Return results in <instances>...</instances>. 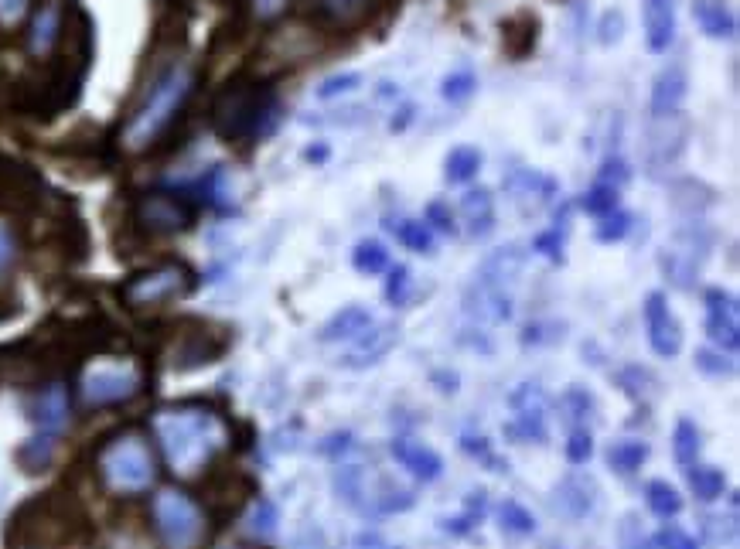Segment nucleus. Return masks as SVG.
I'll use <instances>...</instances> for the list:
<instances>
[{
	"label": "nucleus",
	"mask_w": 740,
	"mask_h": 549,
	"mask_svg": "<svg viewBox=\"0 0 740 549\" xmlns=\"http://www.w3.org/2000/svg\"><path fill=\"white\" fill-rule=\"evenodd\" d=\"M28 18V0H0V24L4 28H18Z\"/></svg>",
	"instance_id": "5fc2aeb1"
},
{
	"label": "nucleus",
	"mask_w": 740,
	"mask_h": 549,
	"mask_svg": "<svg viewBox=\"0 0 740 549\" xmlns=\"http://www.w3.org/2000/svg\"><path fill=\"white\" fill-rule=\"evenodd\" d=\"M410 290H413V273L410 266L396 263L393 270H389V280H386V301L393 307H403L410 301Z\"/></svg>",
	"instance_id": "79ce46f5"
},
{
	"label": "nucleus",
	"mask_w": 740,
	"mask_h": 549,
	"mask_svg": "<svg viewBox=\"0 0 740 549\" xmlns=\"http://www.w3.org/2000/svg\"><path fill=\"white\" fill-rule=\"evenodd\" d=\"M672 454H676V461L683 464V468L696 464V457H700V430H696L693 420L676 423V434H672Z\"/></svg>",
	"instance_id": "f704fd0d"
},
{
	"label": "nucleus",
	"mask_w": 740,
	"mask_h": 549,
	"mask_svg": "<svg viewBox=\"0 0 740 549\" xmlns=\"http://www.w3.org/2000/svg\"><path fill=\"white\" fill-rule=\"evenodd\" d=\"M642 21L648 52H669V45L676 41V7H672V0H642Z\"/></svg>",
	"instance_id": "4468645a"
},
{
	"label": "nucleus",
	"mask_w": 740,
	"mask_h": 549,
	"mask_svg": "<svg viewBox=\"0 0 740 549\" xmlns=\"http://www.w3.org/2000/svg\"><path fill=\"white\" fill-rule=\"evenodd\" d=\"M372 321H376V318H372L369 307L348 304V307H342V311H338L328 324H324L318 338H321V341H355L365 328H369Z\"/></svg>",
	"instance_id": "393cba45"
},
{
	"label": "nucleus",
	"mask_w": 740,
	"mask_h": 549,
	"mask_svg": "<svg viewBox=\"0 0 740 549\" xmlns=\"http://www.w3.org/2000/svg\"><path fill=\"white\" fill-rule=\"evenodd\" d=\"M628 164L621 161V157H611V161H604V171H601V178L597 181H604V185H614V188H621L628 181Z\"/></svg>",
	"instance_id": "4d7b16f0"
},
{
	"label": "nucleus",
	"mask_w": 740,
	"mask_h": 549,
	"mask_svg": "<svg viewBox=\"0 0 740 549\" xmlns=\"http://www.w3.org/2000/svg\"><path fill=\"white\" fill-rule=\"evenodd\" d=\"M590 454H594V437H590V430L577 427L567 440V461L570 464H587Z\"/></svg>",
	"instance_id": "a18cd8bd"
},
{
	"label": "nucleus",
	"mask_w": 740,
	"mask_h": 549,
	"mask_svg": "<svg viewBox=\"0 0 740 549\" xmlns=\"http://www.w3.org/2000/svg\"><path fill=\"white\" fill-rule=\"evenodd\" d=\"M543 389L532 386V382H526V386H519L512 393V406L515 413H519V434L529 437V440H546V410H543Z\"/></svg>",
	"instance_id": "6ab92c4d"
},
{
	"label": "nucleus",
	"mask_w": 740,
	"mask_h": 549,
	"mask_svg": "<svg viewBox=\"0 0 740 549\" xmlns=\"http://www.w3.org/2000/svg\"><path fill=\"white\" fill-rule=\"evenodd\" d=\"M594 505H597V485L590 478L573 474V478L560 481V488H556V509L570 515V519H584V515L594 512Z\"/></svg>",
	"instance_id": "4be33fe9"
},
{
	"label": "nucleus",
	"mask_w": 740,
	"mask_h": 549,
	"mask_svg": "<svg viewBox=\"0 0 740 549\" xmlns=\"http://www.w3.org/2000/svg\"><path fill=\"white\" fill-rule=\"evenodd\" d=\"M389 451H393L396 461L403 464V468L410 471L413 478H420V481H437L440 474H444V461H440V454L434 451V447L423 444V440L396 437Z\"/></svg>",
	"instance_id": "2eb2a0df"
},
{
	"label": "nucleus",
	"mask_w": 740,
	"mask_h": 549,
	"mask_svg": "<svg viewBox=\"0 0 740 549\" xmlns=\"http://www.w3.org/2000/svg\"><path fill=\"white\" fill-rule=\"evenodd\" d=\"M645 502H648V509H652V515H659V519H676V515L683 512V495H679L669 481H659V478L645 485Z\"/></svg>",
	"instance_id": "cd10ccee"
},
{
	"label": "nucleus",
	"mask_w": 740,
	"mask_h": 549,
	"mask_svg": "<svg viewBox=\"0 0 740 549\" xmlns=\"http://www.w3.org/2000/svg\"><path fill=\"white\" fill-rule=\"evenodd\" d=\"M498 515H502V529L515 532V536H529V532H536V519H532V512L526 509V505L519 502H502V509H498Z\"/></svg>",
	"instance_id": "ea45409f"
},
{
	"label": "nucleus",
	"mask_w": 740,
	"mask_h": 549,
	"mask_svg": "<svg viewBox=\"0 0 740 549\" xmlns=\"http://www.w3.org/2000/svg\"><path fill=\"white\" fill-rule=\"evenodd\" d=\"M151 430L178 478L202 474L229 447V423L202 403L161 406L151 417Z\"/></svg>",
	"instance_id": "f257e3e1"
},
{
	"label": "nucleus",
	"mask_w": 740,
	"mask_h": 549,
	"mask_svg": "<svg viewBox=\"0 0 740 549\" xmlns=\"http://www.w3.org/2000/svg\"><path fill=\"white\" fill-rule=\"evenodd\" d=\"M689 488L696 492L700 502H713V498L723 495L727 488V478H723L720 468H710V464H689Z\"/></svg>",
	"instance_id": "7c9ffc66"
},
{
	"label": "nucleus",
	"mask_w": 740,
	"mask_h": 549,
	"mask_svg": "<svg viewBox=\"0 0 740 549\" xmlns=\"http://www.w3.org/2000/svg\"><path fill=\"white\" fill-rule=\"evenodd\" d=\"M686 140H689V120L683 116V110L669 116H652V127H648V140H645L648 171L659 178L665 168H672L683 157Z\"/></svg>",
	"instance_id": "1a4fd4ad"
},
{
	"label": "nucleus",
	"mask_w": 740,
	"mask_h": 549,
	"mask_svg": "<svg viewBox=\"0 0 740 549\" xmlns=\"http://www.w3.org/2000/svg\"><path fill=\"white\" fill-rule=\"evenodd\" d=\"M58 38H62V7L58 4L38 7L28 24V52L35 58H48L52 48L58 45Z\"/></svg>",
	"instance_id": "aec40b11"
},
{
	"label": "nucleus",
	"mask_w": 740,
	"mask_h": 549,
	"mask_svg": "<svg viewBox=\"0 0 740 549\" xmlns=\"http://www.w3.org/2000/svg\"><path fill=\"white\" fill-rule=\"evenodd\" d=\"M706 301V335H710L713 345L720 352L734 355L740 345V311H737V297L727 294L720 287H710L703 294Z\"/></svg>",
	"instance_id": "9b49d317"
},
{
	"label": "nucleus",
	"mask_w": 740,
	"mask_h": 549,
	"mask_svg": "<svg viewBox=\"0 0 740 549\" xmlns=\"http://www.w3.org/2000/svg\"><path fill=\"white\" fill-rule=\"evenodd\" d=\"M645 457H648V444H642V440H618V444L608 447V464L621 474L638 471L645 464Z\"/></svg>",
	"instance_id": "473e14b6"
},
{
	"label": "nucleus",
	"mask_w": 740,
	"mask_h": 549,
	"mask_svg": "<svg viewBox=\"0 0 740 549\" xmlns=\"http://www.w3.org/2000/svg\"><path fill=\"white\" fill-rule=\"evenodd\" d=\"M410 120H413V106H403V110H399V120L389 123V130H406V123Z\"/></svg>",
	"instance_id": "052dcab7"
},
{
	"label": "nucleus",
	"mask_w": 740,
	"mask_h": 549,
	"mask_svg": "<svg viewBox=\"0 0 740 549\" xmlns=\"http://www.w3.org/2000/svg\"><path fill=\"white\" fill-rule=\"evenodd\" d=\"M287 7H290V0H249V14H253V21H260V24L284 18Z\"/></svg>",
	"instance_id": "de8ad7c7"
},
{
	"label": "nucleus",
	"mask_w": 740,
	"mask_h": 549,
	"mask_svg": "<svg viewBox=\"0 0 740 549\" xmlns=\"http://www.w3.org/2000/svg\"><path fill=\"white\" fill-rule=\"evenodd\" d=\"M689 93V79L683 65H665L652 82V116H669L683 110V99Z\"/></svg>",
	"instance_id": "dca6fc26"
},
{
	"label": "nucleus",
	"mask_w": 740,
	"mask_h": 549,
	"mask_svg": "<svg viewBox=\"0 0 740 549\" xmlns=\"http://www.w3.org/2000/svg\"><path fill=\"white\" fill-rule=\"evenodd\" d=\"M597 38H601V45H618L621 38H625V14L621 11H604L601 18V28H597Z\"/></svg>",
	"instance_id": "49530a36"
},
{
	"label": "nucleus",
	"mask_w": 740,
	"mask_h": 549,
	"mask_svg": "<svg viewBox=\"0 0 740 549\" xmlns=\"http://www.w3.org/2000/svg\"><path fill=\"white\" fill-rule=\"evenodd\" d=\"M618 191L621 188L604 185V181H594V188H590L587 195H584V209L601 219V215H608V212L618 209Z\"/></svg>",
	"instance_id": "a19ab883"
},
{
	"label": "nucleus",
	"mask_w": 740,
	"mask_h": 549,
	"mask_svg": "<svg viewBox=\"0 0 740 549\" xmlns=\"http://www.w3.org/2000/svg\"><path fill=\"white\" fill-rule=\"evenodd\" d=\"M563 406L570 410L567 413L570 420H584V417H590V410H594V399H590V393H584V389H567Z\"/></svg>",
	"instance_id": "3c124183"
},
{
	"label": "nucleus",
	"mask_w": 740,
	"mask_h": 549,
	"mask_svg": "<svg viewBox=\"0 0 740 549\" xmlns=\"http://www.w3.org/2000/svg\"><path fill=\"white\" fill-rule=\"evenodd\" d=\"M713 202H717L713 191L700 185V181H679V185L672 188V205L686 215H700L703 209H710Z\"/></svg>",
	"instance_id": "2f4dec72"
},
{
	"label": "nucleus",
	"mask_w": 740,
	"mask_h": 549,
	"mask_svg": "<svg viewBox=\"0 0 740 549\" xmlns=\"http://www.w3.org/2000/svg\"><path fill=\"white\" fill-rule=\"evenodd\" d=\"M215 130L226 140H263L280 127V99L260 82H229L215 99Z\"/></svg>",
	"instance_id": "7ed1b4c3"
},
{
	"label": "nucleus",
	"mask_w": 740,
	"mask_h": 549,
	"mask_svg": "<svg viewBox=\"0 0 740 549\" xmlns=\"http://www.w3.org/2000/svg\"><path fill=\"white\" fill-rule=\"evenodd\" d=\"M52 454H55V437L52 434H38V437H31L28 444L21 447V464L28 471H45L48 468V461H52Z\"/></svg>",
	"instance_id": "e433bc0d"
},
{
	"label": "nucleus",
	"mask_w": 740,
	"mask_h": 549,
	"mask_svg": "<svg viewBox=\"0 0 740 549\" xmlns=\"http://www.w3.org/2000/svg\"><path fill=\"white\" fill-rule=\"evenodd\" d=\"M144 389V372L130 359H93L79 376V399L86 406L127 403Z\"/></svg>",
	"instance_id": "423d86ee"
},
{
	"label": "nucleus",
	"mask_w": 740,
	"mask_h": 549,
	"mask_svg": "<svg viewBox=\"0 0 740 549\" xmlns=\"http://www.w3.org/2000/svg\"><path fill=\"white\" fill-rule=\"evenodd\" d=\"M628 232H631V215L614 209L608 215H601V222H597V229H594V239L597 243H621Z\"/></svg>",
	"instance_id": "58836bf2"
},
{
	"label": "nucleus",
	"mask_w": 740,
	"mask_h": 549,
	"mask_svg": "<svg viewBox=\"0 0 740 549\" xmlns=\"http://www.w3.org/2000/svg\"><path fill=\"white\" fill-rule=\"evenodd\" d=\"M468 314H475L478 321H488V324H502L512 318V304H509V297H505V290L485 287L475 280V287L468 290Z\"/></svg>",
	"instance_id": "b1692460"
},
{
	"label": "nucleus",
	"mask_w": 740,
	"mask_h": 549,
	"mask_svg": "<svg viewBox=\"0 0 740 549\" xmlns=\"http://www.w3.org/2000/svg\"><path fill=\"white\" fill-rule=\"evenodd\" d=\"M198 86V72L188 62H174L147 86L144 99L133 106L127 123L120 127V147L127 154L151 151L157 140L178 123L181 110L188 106L191 93Z\"/></svg>",
	"instance_id": "f03ea898"
},
{
	"label": "nucleus",
	"mask_w": 740,
	"mask_h": 549,
	"mask_svg": "<svg viewBox=\"0 0 740 549\" xmlns=\"http://www.w3.org/2000/svg\"><path fill=\"white\" fill-rule=\"evenodd\" d=\"M21 260V243H18V232H14L11 219H4L0 215V290L7 287V280H11L14 266Z\"/></svg>",
	"instance_id": "72a5a7b5"
},
{
	"label": "nucleus",
	"mask_w": 740,
	"mask_h": 549,
	"mask_svg": "<svg viewBox=\"0 0 740 549\" xmlns=\"http://www.w3.org/2000/svg\"><path fill=\"white\" fill-rule=\"evenodd\" d=\"M461 447H464V451H468L471 457H481L485 464H492V471H502V468H505V464L492 454V447H488V440H485V437H464V440H461Z\"/></svg>",
	"instance_id": "864d4df0"
},
{
	"label": "nucleus",
	"mask_w": 740,
	"mask_h": 549,
	"mask_svg": "<svg viewBox=\"0 0 740 549\" xmlns=\"http://www.w3.org/2000/svg\"><path fill=\"white\" fill-rule=\"evenodd\" d=\"M710 232L703 226H696V222H689L686 229L676 232V239H672L669 246H665V253L659 256L665 277L672 280L676 287L689 290L696 284V277H700L706 256H710Z\"/></svg>",
	"instance_id": "6e6552de"
},
{
	"label": "nucleus",
	"mask_w": 740,
	"mask_h": 549,
	"mask_svg": "<svg viewBox=\"0 0 740 549\" xmlns=\"http://www.w3.org/2000/svg\"><path fill=\"white\" fill-rule=\"evenodd\" d=\"M693 21L700 24L703 35L713 38V41H730L737 35V18L723 0H696Z\"/></svg>",
	"instance_id": "5701e85b"
},
{
	"label": "nucleus",
	"mask_w": 740,
	"mask_h": 549,
	"mask_svg": "<svg viewBox=\"0 0 740 549\" xmlns=\"http://www.w3.org/2000/svg\"><path fill=\"white\" fill-rule=\"evenodd\" d=\"M191 290H195V273L185 263H161L154 270L130 277L120 294L130 307H161L191 294Z\"/></svg>",
	"instance_id": "0eeeda50"
},
{
	"label": "nucleus",
	"mask_w": 740,
	"mask_h": 549,
	"mask_svg": "<svg viewBox=\"0 0 740 549\" xmlns=\"http://www.w3.org/2000/svg\"><path fill=\"white\" fill-rule=\"evenodd\" d=\"M645 331H648V345L659 359H676L683 352V328H679L676 314L665 304V294H648L645 297Z\"/></svg>",
	"instance_id": "f8f14e48"
},
{
	"label": "nucleus",
	"mask_w": 740,
	"mask_h": 549,
	"mask_svg": "<svg viewBox=\"0 0 740 549\" xmlns=\"http://www.w3.org/2000/svg\"><path fill=\"white\" fill-rule=\"evenodd\" d=\"M655 546L659 549H700V543L679 526H665L659 536H655Z\"/></svg>",
	"instance_id": "09e8293b"
},
{
	"label": "nucleus",
	"mask_w": 740,
	"mask_h": 549,
	"mask_svg": "<svg viewBox=\"0 0 740 549\" xmlns=\"http://www.w3.org/2000/svg\"><path fill=\"white\" fill-rule=\"evenodd\" d=\"M277 529H280V509L270 498H260V502L253 505V512L246 515V532L253 539H260V543H270V539L277 536Z\"/></svg>",
	"instance_id": "c756f323"
},
{
	"label": "nucleus",
	"mask_w": 740,
	"mask_h": 549,
	"mask_svg": "<svg viewBox=\"0 0 740 549\" xmlns=\"http://www.w3.org/2000/svg\"><path fill=\"white\" fill-rule=\"evenodd\" d=\"M532 246H536L539 253L546 256V260H553V263H560V260H563V239H560V229L536 236V243H532Z\"/></svg>",
	"instance_id": "6e6d98bb"
},
{
	"label": "nucleus",
	"mask_w": 740,
	"mask_h": 549,
	"mask_svg": "<svg viewBox=\"0 0 740 549\" xmlns=\"http://www.w3.org/2000/svg\"><path fill=\"white\" fill-rule=\"evenodd\" d=\"M352 266L362 277H379V273L389 270V249L382 246L379 239H362V243L352 249Z\"/></svg>",
	"instance_id": "c85d7f7f"
},
{
	"label": "nucleus",
	"mask_w": 740,
	"mask_h": 549,
	"mask_svg": "<svg viewBox=\"0 0 740 549\" xmlns=\"http://www.w3.org/2000/svg\"><path fill=\"white\" fill-rule=\"evenodd\" d=\"M423 222L440 229V232H454V226H457L454 212H451V205H447V202H430L427 212H423Z\"/></svg>",
	"instance_id": "8fccbe9b"
},
{
	"label": "nucleus",
	"mask_w": 740,
	"mask_h": 549,
	"mask_svg": "<svg viewBox=\"0 0 740 549\" xmlns=\"http://www.w3.org/2000/svg\"><path fill=\"white\" fill-rule=\"evenodd\" d=\"M195 219V205L181 191H147L137 202V222L147 232H181Z\"/></svg>",
	"instance_id": "9d476101"
},
{
	"label": "nucleus",
	"mask_w": 740,
	"mask_h": 549,
	"mask_svg": "<svg viewBox=\"0 0 740 549\" xmlns=\"http://www.w3.org/2000/svg\"><path fill=\"white\" fill-rule=\"evenodd\" d=\"M151 519L168 549H195L205 539V515L198 502L178 488H161L151 502Z\"/></svg>",
	"instance_id": "39448f33"
},
{
	"label": "nucleus",
	"mask_w": 740,
	"mask_h": 549,
	"mask_svg": "<svg viewBox=\"0 0 740 549\" xmlns=\"http://www.w3.org/2000/svg\"><path fill=\"white\" fill-rule=\"evenodd\" d=\"M369 4L372 0H318L321 14L335 24H355L365 11H369Z\"/></svg>",
	"instance_id": "4c0bfd02"
},
{
	"label": "nucleus",
	"mask_w": 740,
	"mask_h": 549,
	"mask_svg": "<svg viewBox=\"0 0 740 549\" xmlns=\"http://www.w3.org/2000/svg\"><path fill=\"white\" fill-rule=\"evenodd\" d=\"M457 215H461L464 232H468L471 239L492 236V229H495V198H492V191H488V188H471L468 195L461 198V205H457Z\"/></svg>",
	"instance_id": "a211bd4d"
},
{
	"label": "nucleus",
	"mask_w": 740,
	"mask_h": 549,
	"mask_svg": "<svg viewBox=\"0 0 740 549\" xmlns=\"http://www.w3.org/2000/svg\"><path fill=\"white\" fill-rule=\"evenodd\" d=\"M96 471L103 488L113 495H144L157 481L154 451L137 430H123L106 440L96 454Z\"/></svg>",
	"instance_id": "20e7f679"
},
{
	"label": "nucleus",
	"mask_w": 740,
	"mask_h": 549,
	"mask_svg": "<svg viewBox=\"0 0 740 549\" xmlns=\"http://www.w3.org/2000/svg\"><path fill=\"white\" fill-rule=\"evenodd\" d=\"M393 341H396L393 324H376V321H372L369 328L355 338V348H352V355L345 359V365H352V369H365V365L379 362L382 355L393 348Z\"/></svg>",
	"instance_id": "412c9836"
},
{
	"label": "nucleus",
	"mask_w": 740,
	"mask_h": 549,
	"mask_svg": "<svg viewBox=\"0 0 740 549\" xmlns=\"http://www.w3.org/2000/svg\"><path fill=\"white\" fill-rule=\"evenodd\" d=\"M475 93H478V76L471 69H454L451 76H444V82H440V96L447 103H468Z\"/></svg>",
	"instance_id": "c9c22d12"
},
{
	"label": "nucleus",
	"mask_w": 740,
	"mask_h": 549,
	"mask_svg": "<svg viewBox=\"0 0 740 549\" xmlns=\"http://www.w3.org/2000/svg\"><path fill=\"white\" fill-rule=\"evenodd\" d=\"M481 161H485V157H481L478 147H454V151L444 157V178L451 181V185H464V181L478 178Z\"/></svg>",
	"instance_id": "a878e982"
},
{
	"label": "nucleus",
	"mask_w": 740,
	"mask_h": 549,
	"mask_svg": "<svg viewBox=\"0 0 740 549\" xmlns=\"http://www.w3.org/2000/svg\"><path fill=\"white\" fill-rule=\"evenodd\" d=\"M31 420L38 423L41 434L58 437L69 427V389L62 382H48L31 399Z\"/></svg>",
	"instance_id": "ddd939ff"
},
{
	"label": "nucleus",
	"mask_w": 740,
	"mask_h": 549,
	"mask_svg": "<svg viewBox=\"0 0 740 549\" xmlns=\"http://www.w3.org/2000/svg\"><path fill=\"white\" fill-rule=\"evenodd\" d=\"M522 266H526V253H522V246H502V249H492V253L485 256V263L478 266L475 277H478V284L505 290V284H512V280L522 273Z\"/></svg>",
	"instance_id": "f3484780"
},
{
	"label": "nucleus",
	"mask_w": 740,
	"mask_h": 549,
	"mask_svg": "<svg viewBox=\"0 0 740 549\" xmlns=\"http://www.w3.org/2000/svg\"><path fill=\"white\" fill-rule=\"evenodd\" d=\"M389 232L403 243L410 253H434V232H430L427 222L417 219H393L389 222Z\"/></svg>",
	"instance_id": "bb28decb"
},
{
	"label": "nucleus",
	"mask_w": 740,
	"mask_h": 549,
	"mask_svg": "<svg viewBox=\"0 0 740 549\" xmlns=\"http://www.w3.org/2000/svg\"><path fill=\"white\" fill-rule=\"evenodd\" d=\"M696 369L706 372V376H730L734 372V362L723 359V352H700L696 355Z\"/></svg>",
	"instance_id": "603ef678"
},
{
	"label": "nucleus",
	"mask_w": 740,
	"mask_h": 549,
	"mask_svg": "<svg viewBox=\"0 0 740 549\" xmlns=\"http://www.w3.org/2000/svg\"><path fill=\"white\" fill-rule=\"evenodd\" d=\"M621 386H625V393L631 396V399H648V396H652L655 393V379L652 376H648V372L642 369V365H631V369H625V372H621Z\"/></svg>",
	"instance_id": "c03bdc74"
},
{
	"label": "nucleus",
	"mask_w": 740,
	"mask_h": 549,
	"mask_svg": "<svg viewBox=\"0 0 740 549\" xmlns=\"http://www.w3.org/2000/svg\"><path fill=\"white\" fill-rule=\"evenodd\" d=\"M362 72H335V76H328L318 86V99H338V96H348V93H355V89L362 86Z\"/></svg>",
	"instance_id": "37998d69"
},
{
	"label": "nucleus",
	"mask_w": 740,
	"mask_h": 549,
	"mask_svg": "<svg viewBox=\"0 0 740 549\" xmlns=\"http://www.w3.org/2000/svg\"><path fill=\"white\" fill-rule=\"evenodd\" d=\"M355 549H393V546H389L379 532H362V536L355 539Z\"/></svg>",
	"instance_id": "13d9d810"
},
{
	"label": "nucleus",
	"mask_w": 740,
	"mask_h": 549,
	"mask_svg": "<svg viewBox=\"0 0 740 549\" xmlns=\"http://www.w3.org/2000/svg\"><path fill=\"white\" fill-rule=\"evenodd\" d=\"M328 157H331L328 144H311V147L304 151V161H307V164H324Z\"/></svg>",
	"instance_id": "bf43d9fd"
}]
</instances>
